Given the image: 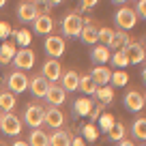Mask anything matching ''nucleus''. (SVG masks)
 I'll list each match as a JSON object with an SVG mask.
<instances>
[{
	"label": "nucleus",
	"mask_w": 146,
	"mask_h": 146,
	"mask_svg": "<svg viewBox=\"0 0 146 146\" xmlns=\"http://www.w3.org/2000/svg\"><path fill=\"white\" fill-rule=\"evenodd\" d=\"M28 75L24 71H19V69H15V71H11L9 73V78H7V86H9V90L13 92H24V90H28Z\"/></svg>",
	"instance_id": "5"
},
{
	"label": "nucleus",
	"mask_w": 146,
	"mask_h": 146,
	"mask_svg": "<svg viewBox=\"0 0 146 146\" xmlns=\"http://www.w3.org/2000/svg\"><path fill=\"white\" fill-rule=\"evenodd\" d=\"M101 114H103V103H99V105H92V110H90V114H88V116H90V120H97Z\"/></svg>",
	"instance_id": "39"
},
{
	"label": "nucleus",
	"mask_w": 146,
	"mask_h": 146,
	"mask_svg": "<svg viewBox=\"0 0 146 146\" xmlns=\"http://www.w3.org/2000/svg\"><path fill=\"white\" fill-rule=\"evenodd\" d=\"M95 97L101 103H112V101H114V88L112 86H99L95 90Z\"/></svg>",
	"instance_id": "26"
},
{
	"label": "nucleus",
	"mask_w": 146,
	"mask_h": 146,
	"mask_svg": "<svg viewBox=\"0 0 146 146\" xmlns=\"http://www.w3.org/2000/svg\"><path fill=\"white\" fill-rule=\"evenodd\" d=\"M15 105H17V99L11 90H2L0 92V110L2 112H13Z\"/></svg>",
	"instance_id": "24"
},
{
	"label": "nucleus",
	"mask_w": 146,
	"mask_h": 146,
	"mask_svg": "<svg viewBox=\"0 0 146 146\" xmlns=\"http://www.w3.org/2000/svg\"><path fill=\"white\" fill-rule=\"evenodd\" d=\"M62 2H64V0H47V5H50V7L52 5H62Z\"/></svg>",
	"instance_id": "43"
},
{
	"label": "nucleus",
	"mask_w": 146,
	"mask_h": 146,
	"mask_svg": "<svg viewBox=\"0 0 146 146\" xmlns=\"http://www.w3.org/2000/svg\"><path fill=\"white\" fill-rule=\"evenodd\" d=\"M90 78H92V82H95L97 86H108L110 78H112V71H110L108 67H103V64H99V67H95L90 71Z\"/></svg>",
	"instance_id": "17"
},
{
	"label": "nucleus",
	"mask_w": 146,
	"mask_h": 146,
	"mask_svg": "<svg viewBox=\"0 0 146 146\" xmlns=\"http://www.w3.org/2000/svg\"><path fill=\"white\" fill-rule=\"evenodd\" d=\"M30 2H32V0H30Z\"/></svg>",
	"instance_id": "49"
},
{
	"label": "nucleus",
	"mask_w": 146,
	"mask_h": 146,
	"mask_svg": "<svg viewBox=\"0 0 146 146\" xmlns=\"http://www.w3.org/2000/svg\"><path fill=\"white\" fill-rule=\"evenodd\" d=\"M82 15H80V9L78 11H69L67 15L62 17V32L67 36H80L82 32Z\"/></svg>",
	"instance_id": "2"
},
{
	"label": "nucleus",
	"mask_w": 146,
	"mask_h": 146,
	"mask_svg": "<svg viewBox=\"0 0 146 146\" xmlns=\"http://www.w3.org/2000/svg\"><path fill=\"white\" fill-rule=\"evenodd\" d=\"M144 95H142L140 90H129L127 95H125V108L129 110V112H140V110H144Z\"/></svg>",
	"instance_id": "12"
},
{
	"label": "nucleus",
	"mask_w": 146,
	"mask_h": 146,
	"mask_svg": "<svg viewBox=\"0 0 146 146\" xmlns=\"http://www.w3.org/2000/svg\"><path fill=\"white\" fill-rule=\"evenodd\" d=\"M71 146H84L82 137H71Z\"/></svg>",
	"instance_id": "41"
},
{
	"label": "nucleus",
	"mask_w": 146,
	"mask_h": 146,
	"mask_svg": "<svg viewBox=\"0 0 146 146\" xmlns=\"http://www.w3.org/2000/svg\"><path fill=\"white\" fill-rule=\"evenodd\" d=\"M112 36H114V30H112V28H99V43L101 45H110Z\"/></svg>",
	"instance_id": "34"
},
{
	"label": "nucleus",
	"mask_w": 146,
	"mask_h": 146,
	"mask_svg": "<svg viewBox=\"0 0 146 146\" xmlns=\"http://www.w3.org/2000/svg\"><path fill=\"white\" fill-rule=\"evenodd\" d=\"M13 146H28V142H24V140H17V142H13Z\"/></svg>",
	"instance_id": "44"
},
{
	"label": "nucleus",
	"mask_w": 146,
	"mask_h": 146,
	"mask_svg": "<svg viewBox=\"0 0 146 146\" xmlns=\"http://www.w3.org/2000/svg\"><path fill=\"white\" fill-rule=\"evenodd\" d=\"M110 60H112V64H114L116 69H125V67L129 64V60H127V56H125L123 50H116L114 54L110 56Z\"/></svg>",
	"instance_id": "30"
},
{
	"label": "nucleus",
	"mask_w": 146,
	"mask_h": 146,
	"mask_svg": "<svg viewBox=\"0 0 146 146\" xmlns=\"http://www.w3.org/2000/svg\"><path fill=\"white\" fill-rule=\"evenodd\" d=\"M118 146H135V144H133L131 140H127V137H125V140H120V142H118Z\"/></svg>",
	"instance_id": "42"
},
{
	"label": "nucleus",
	"mask_w": 146,
	"mask_h": 146,
	"mask_svg": "<svg viewBox=\"0 0 146 146\" xmlns=\"http://www.w3.org/2000/svg\"><path fill=\"white\" fill-rule=\"evenodd\" d=\"M28 146H50V133L41 129H32L28 133Z\"/></svg>",
	"instance_id": "22"
},
{
	"label": "nucleus",
	"mask_w": 146,
	"mask_h": 146,
	"mask_svg": "<svg viewBox=\"0 0 146 146\" xmlns=\"http://www.w3.org/2000/svg\"><path fill=\"white\" fill-rule=\"evenodd\" d=\"M0 146H5V144H2V142H0Z\"/></svg>",
	"instance_id": "47"
},
{
	"label": "nucleus",
	"mask_w": 146,
	"mask_h": 146,
	"mask_svg": "<svg viewBox=\"0 0 146 146\" xmlns=\"http://www.w3.org/2000/svg\"><path fill=\"white\" fill-rule=\"evenodd\" d=\"M82 131H84V137H86V140H90V142L99 137V129H97V127H95L92 123L84 125V129H82Z\"/></svg>",
	"instance_id": "35"
},
{
	"label": "nucleus",
	"mask_w": 146,
	"mask_h": 146,
	"mask_svg": "<svg viewBox=\"0 0 146 146\" xmlns=\"http://www.w3.org/2000/svg\"><path fill=\"white\" fill-rule=\"evenodd\" d=\"M45 99H47V103H50L52 108H60V105L67 101V92H64V88L60 86V84H50V88H47V92H45Z\"/></svg>",
	"instance_id": "11"
},
{
	"label": "nucleus",
	"mask_w": 146,
	"mask_h": 146,
	"mask_svg": "<svg viewBox=\"0 0 146 146\" xmlns=\"http://www.w3.org/2000/svg\"><path fill=\"white\" fill-rule=\"evenodd\" d=\"M50 146H71V133L67 129H54L50 133Z\"/></svg>",
	"instance_id": "19"
},
{
	"label": "nucleus",
	"mask_w": 146,
	"mask_h": 146,
	"mask_svg": "<svg viewBox=\"0 0 146 146\" xmlns=\"http://www.w3.org/2000/svg\"><path fill=\"white\" fill-rule=\"evenodd\" d=\"M114 19H116V26H118L120 30H125V32H129V30H131V28L137 24V15H135V11L129 9V7H120V9L116 11Z\"/></svg>",
	"instance_id": "4"
},
{
	"label": "nucleus",
	"mask_w": 146,
	"mask_h": 146,
	"mask_svg": "<svg viewBox=\"0 0 146 146\" xmlns=\"http://www.w3.org/2000/svg\"><path fill=\"white\" fill-rule=\"evenodd\" d=\"M80 39L88 45H97L99 43V28L95 24H84L82 26V32H80Z\"/></svg>",
	"instance_id": "16"
},
{
	"label": "nucleus",
	"mask_w": 146,
	"mask_h": 146,
	"mask_svg": "<svg viewBox=\"0 0 146 146\" xmlns=\"http://www.w3.org/2000/svg\"><path fill=\"white\" fill-rule=\"evenodd\" d=\"M110 140H114V142H120L125 140V135H127V127H125V123H120V120H116L114 127L110 129Z\"/></svg>",
	"instance_id": "28"
},
{
	"label": "nucleus",
	"mask_w": 146,
	"mask_h": 146,
	"mask_svg": "<svg viewBox=\"0 0 146 146\" xmlns=\"http://www.w3.org/2000/svg\"><path fill=\"white\" fill-rule=\"evenodd\" d=\"M123 52H125V56H127V60L131 64H140V62H144V58H146V50H144V45H142L140 41H129L127 45L123 47Z\"/></svg>",
	"instance_id": "6"
},
{
	"label": "nucleus",
	"mask_w": 146,
	"mask_h": 146,
	"mask_svg": "<svg viewBox=\"0 0 146 146\" xmlns=\"http://www.w3.org/2000/svg\"><path fill=\"white\" fill-rule=\"evenodd\" d=\"M116 5H125V2H127V0H114Z\"/></svg>",
	"instance_id": "45"
},
{
	"label": "nucleus",
	"mask_w": 146,
	"mask_h": 146,
	"mask_svg": "<svg viewBox=\"0 0 146 146\" xmlns=\"http://www.w3.org/2000/svg\"><path fill=\"white\" fill-rule=\"evenodd\" d=\"M13 64L19 69V71H28V69L35 67V52L30 47H22V50L15 52L13 56Z\"/></svg>",
	"instance_id": "9"
},
{
	"label": "nucleus",
	"mask_w": 146,
	"mask_h": 146,
	"mask_svg": "<svg viewBox=\"0 0 146 146\" xmlns=\"http://www.w3.org/2000/svg\"><path fill=\"white\" fill-rule=\"evenodd\" d=\"M7 5V0H0V7H5Z\"/></svg>",
	"instance_id": "46"
},
{
	"label": "nucleus",
	"mask_w": 146,
	"mask_h": 146,
	"mask_svg": "<svg viewBox=\"0 0 146 146\" xmlns=\"http://www.w3.org/2000/svg\"><path fill=\"white\" fill-rule=\"evenodd\" d=\"M97 120H99V125H101V129H103V131H110V129L114 127V123H116V118H114L112 114H108V112H103Z\"/></svg>",
	"instance_id": "32"
},
{
	"label": "nucleus",
	"mask_w": 146,
	"mask_h": 146,
	"mask_svg": "<svg viewBox=\"0 0 146 146\" xmlns=\"http://www.w3.org/2000/svg\"><path fill=\"white\" fill-rule=\"evenodd\" d=\"M64 50H67V43H64L62 36H58V35H47V39H45V52L50 54V58H56V60H58L60 56L64 54Z\"/></svg>",
	"instance_id": "8"
},
{
	"label": "nucleus",
	"mask_w": 146,
	"mask_h": 146,
	"mask_svg": "<svg viewBox=\"0 0 146 146\" xmlns=\"http://www.w3.org/2000/svg\"><path fill=\"white\" fill-rule=\"evenodd\" d=\"M64 112L60 108H47L45 110V116H43V125H47V127L52 129H62L64 125Z\"/></svg>",
	"instance_id": "10"
},
{
	"label": "nucleus",
	"mask_w": 146,
	"mask_h": 146,
	"mask_svg": "<svg viewBox=\"0 0 146 146\" xmlns=\"http://www.w3.org/2000/svg\"><path fill=\"white\" fill-rule=\"evenodd\" d=\"M28 88H30V92L35 97H45V92H47V88H50V82H47L43 75H35V78H30L28 80Z\"/></svg>",
	"instance_id": "13"
},
{
	"label": "nucleus",
	"mask_w": 146,
	"mask_h": 146,
	"mask_svg": "<svg viewBox=\"0 0 146 146\" xmlns=\"http://www.w3.org/2000/svg\"><path fill=\"white\" fill-rule=\"evenodd\" d=\"M110 82L114 84V86H125V84H129V75L123 71V69H116V71H112Z\"/></svg>",
	"instance_id": "31"
},
{
	"label": "nucleus",
	"mask_w": 146,
	"mask_h": 146,
	"mask_svg": "<svg viewBox=\"0 0 146 146\" xmlns=\"http://www.w3.org/2000/svg\"><path fill=\"white\" fill-rule=\"evenodd\" d=\"M35 32L36 35H50L52 28H54V19H52V15H36L35 22Z\"/></svg>",
	"instance_id": "18"
},
{
	"label": "nucleus",
	"mask_w": 146,
	"mask_h": 146,
	"mask_svg": "<svg viewBox=\"0 0 146 146\" xmlns=\"http://www.w3.org/2000/svg\"><path fill=\"white\" fill-rule=\"evenodd\" d=\"M92 99H78L75 101V105H73V110H75V114L78 116H88L92 110Z\"/></svg>",
	"instance_id": "27"
},
{
	"label": "nucleus",
	"mask_w": 146,
	"mask_h": 146,
	"mask_svg": "<svg viewBox=\"0 0 146 146\" xmlns=\"http://www.w3.org/2000/svg\"><path fill=\"white\" fill-rule=\"evenodd\" d=\"M11 32H13V28H11L9 22H0V39H7Z\"/></svg>",
	"instance_id": "38"
},
{
	"label": "nucleus",
	"mask_w": 146,
	"mask_h": 146,
	"mask_svg": "<svg viewBox=\"0 0 146 146\" xmlns=\"http://www.w3.org/2000/svg\"><path fill=\"white\" fill-rule=\"evenodd\" d=\"M43 116H45V108L41 103H28L26 112H24V123L32 129H41L43 125Z\"/></svg>",
	"instance_id": "1"
},
{
	"label": "nucleus",
	"mask_w": 146,
	"mask_h": 146,
	"mask_svg": "<svg viewBox=\"0 0 146 146\" xmlns=\"http://www.w3.org/2000/svg\"><path fill=\"white\" fill-rule=\"evenodd\" d=\"M0 131L7 135H19L22 133V120L13 112H2L0 114Z\"/></svg>",
	"instance_id": "3"
},
{
	"label": "nucleus",
	"mask_w": 146,
	"mask_h": 146,
	"mask_svg": "<svg viewBox=\"0 0 146 146\" xmlns=\"http://www.w3.org/2000/svg\"><path fill=\"white\" fill-rule=\"evenodd\" d=\"M97 84L92 82V78H90V73H86V75H80V84H78V90H82L84 95H95V90H97Z\"/></svg>",
	"instance_id": "25"
},
{
	"label": "nucleus",
	"mask_w": 146,
	"mask_h": 146,
	"mask_svg": "<svg viewBox=\"0 0 146 146\" xmlns=\"http://www.w3.org/2000/svg\"><path fill=\"white\" fill-rule=\"evenodd\" d=\"M131 131H133V135H135L137 140L144 142V137H146V118H144V116H137V118L133 120Z\"/></svg>",
	"instance_id": "29"
},
{
	"label": "nucleus",
	"mask_w": 146,
	"mask_h": 146,
	"mask_svg": "<svg viewBox=\"0 0 146 146\" xmlns=\"http://www.w3.org/2000/svg\"><path fill=\"white\" fill-rule=\"evenodd\" d=\"M15 39H17V43H19V45H24V47H26L28 43H30L32 35H30V32H28V30H19L17 35H15Z\"/></svg>",
	"instance_id": "36"
},
{
	"label": "nucleus",
	"mask_w": 146,
	"mask_h": 146,
	"mask_svg": "<svg viewBox=\"0 0 146 146\" xmlns=\"http://www.w3.org/2000/svg\"><path fill=\"white\" fill-rule=\"evenodd\" d=\"M15 52H17V43H15V41L0 43V64H9L11 60H13Z\"/></svg>",
	"instance_id": "20"
},
{
	"label": "nucleus",
	"mask_w": 146,
	"mask_h": 146,
	"mask_svg": "<svg viewBox=\"0 0 146 146\" xmlns=\"http://www.w3.org/2000/svg\"><path fill=\"white\" fill-rule=\"evenodd\" d=\"M142 146H144V144H142Z\"/></svg>",
	"instance_id": "48"
},
{
	"label": "nucleus",
	"mask_w": 146,
	"mask_h": 146,
	"mask_svg": "<svg viewBox=\"0 0 146 146\" xmlns=\"http://www.w3.org/2000/svg\"><path fill=\"white\" fill-rule=\"evenodd\" d=\"M32 7H35L36 15H50V5H47V0H32Z\"/></svg>",
	"instance_id": "33"
},
{
	"label": "nucleus",
	"mask_w": 146,
	"mask_h": 146,
	"mask_svg": "<svg viewBox=\"0 0 146 146\" xmlns=\"http://www.w3.org/2000/svg\"><path fill=\"white\" fill-rule=\"evenodd\" d=\"M110 56H112V50H110L108 45H101V43H97V45L92 47V52H90V58L95 60L97 64H105L110 60Z\"/></svg>",
	"instance_id": "21"
},
{
	"label": "nucleus",
	"mask_w": 146,
	"mask_h": 146,
	"mask_svg": "<svg viewBox=\"0 0 146 146\" xmlns=\"http://www.w3.org/2000/svg\"><path fill=\"white\" fill-rule=\"evenodd\" d=\"M131 41V36H129V32L125 30H114V36H112V41H110V50H123L127 43Z\"/></svg>",
	"instance_id": "23"
},
{
	"label": "nucleus",
	"mask_w": 146,
	"mask_h": 146,
	"mask_svg": "<svg viewBox=\"0 0 146 146\" xmlns=\"http://www.w3.org/2000/svg\"><path fill=\"white\" fill-rule=\"evenodd\" d=\"M41 75H43L50 84H56V82L60 80V75H62V64H60L56 58H47L45 62H43Z\"/></svg>",
	"instance_id": "7"
},
{
	"label": "nucleus",
	"mask_w": 146,
	"mask_h": 146,
	"mask_svg": "<svg viewBox=\"0 0 146 146\" xmlns=\"http://www.w3.org/2000/svg\"><path fill=\"white\" fill-rule=\"evenodd\" d=\"M99 5V0H82V7H80V11H88L92 9V7Z\"/></svg>",
	"instance_id": "40"
},
{
	"label": "nucleus",
	"mask_w": 146,
	"mask_h": 146,
	"mask_svg": "<svg viewBox=\"0 0 146 146\" xmlns=\"http://www.w3.org/2000/svg\"><path fill=\"white\" fill-rule=\"evenodd\" d=\"M60 80H62V84H60V86L64 88V92H73V90H78V84H80V73L75 71V69L62 71Z\"/></svg>",
	"instance_id": "14"
},
{
	"label": "nucleus",
	"mask_w": 146,
	"mask_h": 146,
	"mask_svg": "<svg viewBox=\"0 0 146 146\" xmlns=\"http://www.w3.org/2000/svg\"><path fill=\"white\" fill-rule=\"evenodd\" d=\"M133 11H135L137 17L144 19V17H146V0H137V2H135V9H133Z\"/></svg>",
	"instance_id": "37"
},
{
	"label": "nucleus",
	"mask_w": 146,
	"mask_h": 146,
	"mask_svg": "<svg viewBox=\"0 0 146 146\" xmlns=\"http://www.w3.org/2000/svg\"><path fill=\"white\" fill-rule=\"evenodd\" d=\"M17 17H19V22H24V24H32V22L36 19V11H35V7H32L30 0L19 2V7H17Z\"/></svg>",
	"instance_id": "15"
}]
</instances>
